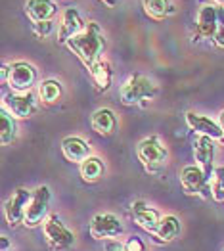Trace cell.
Returning a JSON list of instances; mask_svg holds the SVG:
<instances>
[{
    "mask_svg": "<svg viewBox=\"0 0 224 251\" xmlns=\"http://www.w3.org/2000/svg\"><path fill=\"white\" fill-rule=\"evenodd\" d=\"M54 25L52 21H41V23H33V33L37 39H46L50 33H52Z\"/></svg>",
    "mask_w": 224,
    "mask_h": 251,
    "instance_id": "obj_26",
    "label": "cell"
},
{
    "mask_svg": "<svg viewBox=\"0 0 224 251\" xmlns=\"http://www.w3.org/2000/svg\"><path fill=\"white\" fill-rule=\"evenodd\" d=\"M90 125H92V128H94L98 134L109 136V134H113L115 128H117V117H115V113H113L109 107H100V109H96V111L92 113Z\"/></svg>",
    "mask_w": 224,
    "mask_h": 251,
    "instance_id": "obj_18",
    "label": "cell"
},
{
    "mask_svg": "<svg viewBox=\"0 0 224 251\" xmlns=\"http://www.w3.org/2000/svg\"><path fill=\"white\" fill-rule=\"evenodd\" d=\"M103 171H105L103 161L100 157H96V155H90L86 161L81 163V176H82V180H86V182H96V180H100Z\"/></svg>",
    "mask_w": 224,
    "mask_h": 251,
    "instance_id": "obj_22",
    "label": "cell"
},
{
    "mask_svg": "<svg viewBox=\"0 0 224 251\" xmlns=\"http://www.w3.org/2000/svg\"><path fill=\"white\" fill-rule=\"evenodd\" d=\"M25 14L33 23L52 21V18L58 14V4L54 0H27Z\"/></svg>",
    "mask_w": 224,
    "mask_h": 251,
    "instance_id": "obj_17",
    "label": "cell"
},
{
    "mask_svg": "<svg viewBox=\"0 0 224 251\" xmlns=\"http://www.w3.org/2000/svg\"><path fill=\"white\" fill-rule=\"evenodd\" d=\"M223 251H224V250H223Z\"/></svg>",
    "mask_w": 224,
    "mask_h": 251,
    "instance_id": "obj_35",
    "label": "cell"
},
{
    "mask_svg": "<svg viewBox=\"0 0 224 251\" xmlns=\"http://www.w3.org/2000/svg\"><path fill=\"white\" fill-rule=\"evenodd\" d=\"M219 6L215 4H203L198 12L196 18V31H194V39L196 41H207V39H215L217 31H219Z\"/></svg>",
    "mask_w": 224,
    "mask_h": 251,
    "instance_id": "obj_10",
    "label": "cell"
},
{
    "mask_svg": "<svg viewBox=\"0 0 224 251\" xmlns=\"http://www.w3.org/2000/svg\"><path fill=\"white\" fill-rule=\"evenodd\" d=\"M86 67H92L98 60H102V52L105 48V35L98 21H86L84 29L75 35L65 44Z\"/></svg>",
    "mask_w": 224,
    "mask_h": 251,
    "instance_id": "obj_1",
    "label": "cell"
},
{
    "mask_svg": "<svg viewBox=\"0 0 224 251\" xmlns=\"http://www.w3.org/2000/svg\"><path fill=\"white\" fill-rule=\"evenodd\" d=\"M88 73H90V79L92 83L96 84V88L100 92H105L109 90L111 86V81H113V69H111V63L107 60H98L92 67H88Z\"/></svg>",
    "mask_w": 224,
    "mask_h": 251,
    "instance_id": "obj_19",
    "label": "cell"
},
{
    "mask_svg": "<svg viewBox=\"0 0 224 251\" xmlns=\"http://www.w3.org/2000/svg\"><path fill=\"white\" fill-rule=\"evenodd\" d=\"M136 153H138V159L142 161L146 171H149V173H157L167 163V148L159 136L144 138L136 148Z\"/></svg>",
    "mask_w": 224,
    "mask_h": 251,
    "instance_id": "obj_3",
    "label": "cell"
},
{
    "mask_svg": "<svg viewBox=\"0 0 224 251\" xmlns=\"http://www.w3.org/2000/svg\"><path fill=\"white\" fill-rule=\"evenodd\" d=\"M35 83H37V69H35V65H31V63L27 62L10 63L6 84L10 86L12 92H29Z\"/></svg>",
    "mask_w": 224,
    "mask_h": 251,
    "instance_id": "obj_7",
    "label": "cell"
},
{
    "mask_svg": "<svg viewBox=\"0 0 224 251\" xmlns=\"http://www.w3.org/2000/svg\"><path fill=\"white\" fill-rule=\"evenodd\" d=\"M63 94V88L61 83L56 79H46L39 84V98H41L44 104H54L58 102Z\"/></svg>",
    "mask_w": 224,
    "mask_h": 251,
    "instance_id": "obj_24",
    "label": "cell"
},
{
    "mask_svg": "<svg viewBox=\"0 0 224 251\" xmlns=\"http://www.w3.org/2000/svg\"><path fill=\"white\" fill-rule=\"evenodd\" d=\"M2 251H8V240L2 236Z\"/></svg>",
    "mask_w": 224,
    "mask_h": 251,
    "instance_id": "obj_32",
    "label": "cell"
},
{
    "mask_svg": "<svg viewBox=\"0 0 224 251\" xmlns=\"http://www.w3.org/2000/svg\"><path fill=\"white\" fill-rule=\"evenodd\" d=\"M84 21H82L81 14L77 8H67L63 14H61L60 21V33H58V41L61 44H67V41H71L75 35H79L82 29H84Z\"/></svg>",
    "mask_w": 224,
    "mask_h": 251,
    "instance_id": "obj_14",
    "label": "cell"
},
{
    "mask_svg": "<svg viewBox=\"0 0 224 251\" xmlns=\"http://www.w3.org/2000/svg\"><path fill=\"white\" fill-rule=\"evenodd\" d=\"M157 92L155 83L146 77V75H130L124 83H123L119 96L124 105H138V104H148Z\"/></svg>",
    "mask_w": 224,
    "mask_h": 251,
    "instance_id": "obj_2",
    "label": "cell"
},
{
    "mask_svg": "<svg viewBox=\"0 0 224 251\" xmlns=\"http://www.w3.org/2000/svg\"><path fill=\"white\" fill-rule=\"evenodd\" d=\"M0 142L6 146V144H12L18 136V125H16V117L10 115L4 107H2V113H0Z\"/></svg>",
    "mask_w": 224,
    "mask_h": 251,
    "instance_id": "obj_23",
    "label": "cell"
},
{
    "mask_svg": "<svg viewBox=\"0 0 224 251\" xmlns=\"http://www.w3.org/2000/svg\"><path fill=\"white\" fill-rule=\"evenodd\" d=\"M217 12H219V25L224 27V6H219Z\"/></svg>",
    "mask_w": 224,
    "mask_h": 251,
    "instance_id": "obj_30",
    "label": "cell"
},
{
    "mask_svg": "<svg viewBox=\"0 0 224 251\" xmlns=\"http://www.w3.org/2000/svg\"><path fill=\"white\" fill-rule=\"evenodd\" d=\"M42 234H44V240H46L48 248L54 251H65L75 244L73 232H69L65 228V225L60 221L58 215H50V217L44 221V225H42Z\"/></svg>",
    "mask_w": 224,
    "mask_h": 251,
    "instance_id": "obj_4",
    "label": "cell"
},
{
    "mask_svg": "<svg viewBox=\"0 0 224 251\" xmlns=\"http://www.w3.org/2000/svg\"><path fill=\"white\" fill-rule=\"evenodd\" d=\"M186 123L188 126L196 132V134H203V136H209L213 140H224V132L219 123L211 121L209 117L205 115H199L196 111H188L186 113Z\"/></svg>",
    "mask_w": 224,
    "mask_h": 251,
    "instance_id": "obj_13",
    "label": "cell"
},
{
    "mask_svg": "<svg viewBox=\"0 0 224 251\" xmlns=\"http://www.w3.org/2000/svg\"><path fill=\"white\" fill-rule=\"evenodd\" d=\"M194 157L198 167L203 171L205 175L211 178L213 175V159H215V140L203 136V134H196L194 138Z\"/></svg>",
    "mask_w": 224,
    "mask_h": 251,
    "instance_id": "obj_12",
    "label": "cell"
},
{
    "mask_svg": "<svg viewBox=\"0 0 224 251\" xmlns=\"http://www.w3.org/2000/svg\"><path fill=\"white\" fill-rule=\"evenodd\" d=\"M142 8L146 16L153 20H165L174 14V4L171 0H142Z\"/></svg>",
    "mask_w": 224,
    "mask_h": 251,
    "instance_id": "obj_20",
    "label": "cell"
},
{
    "mask_svg": "<svg viewBox=\"0 0 224 251\" xmlns=\"http://www.w3.org/2000/svg\"><path fill=\"white\" fill-rule=\"evenodd\" d=\"M2 107L14 115L16 119H27L31 115H35L37 111V96L29 90V92H10L4 96L2 100Z\"/></svg>",
    "mask_w": 224,
    "mask_h": 251,
    "instance_id": "obj_5",
    "label": "cell"
},
{
    "mask_svg": "<svg viewBox=\"0 0 224 251\" xmlns=\"http://www.w3.org/2000/svg\"><path fill=\"white\" fill-rule=\"evenodd\" d=\"M124 248H126V251H146L142 240H140L138 236H130V238L124 242Z\"/></svg>",
    "mask_w": 224,
    "mask_h": 251,
    "instance_id": "obj_27",
    "label": "cell"
},
{
    "mask_svg": "<svg viewBox=\"0 0 224 251\" xmlns=\"http://www.w3.org/2000/svg\"><path fill=\"white\" fill-rule=\"evenodd\" d=\"M61 153L71 163H82L92 155V150L88 146V142L79 136H67L61 142Z\"/></svg>",
    "mask_w": 224,
    "mask_h": 251,
    "instance_id": "obj_16",
    "label": "cell"
},
{
    "mask_svg": "<svg viewBox=\"0 0 224 251\" xmlns=\"http://www.w3.org/2000/svg\"><path fill=\"white\" fill-rule=\"evenodd\" d=\"M123 232L121 221L111 213H100L90 223V236L94 240H109L117 238Z\"/></svg>",
    "mask_w": 224,
    "mask_h": 251,
    "instance_id": "obj_11",
    "label": "cell"
},
{
    "mask_svg": "<svg viewBox=\"0 0 224 251\" xmlns=\"http://www.w3.org/2000/svg\"><path fill=\"white\" fill-rule=\"evenodd\" d=\"M130 213H132L136 225L142 226L144 230H148V232H155L157 226H159V223H161L159 213L153 209V207H149L142 200H138V201H134V203L130 205Z\"/></svg>",
    "mask_w": 224,
    "mask_h": 251,
    "instance_id": "obj_15",
    "label": "cell"
},
{
    "mask_svg": "<svg viewBox=\"0 0 224 251\" xmlns=\"http://www.w3.org/2000/svg\"><path fill=\"white\" fill-rule=\"evenodd\" d=\"M211 196L215 201H224V167H217L211 175Z\"/></svg>",
    "mask_w": 224,
    "mask_h": 251,
    "instance_id": "obj_25",
    "label": "cell"
},
{
    "mask_svg": "<svg viewBox=\"0 0 224 251\" xmlns=\"http://www.w3.org/2000/svg\"><path fill=\"white\" fill-rule=\"evenodd\" d=\"M213 41H215V44H217V46L224 48V27H221V25H219V31H217V35H215V39H213Z\"/></svg>",
    "mask_w": 224,
    "mask_h": 251,
    "instance_id": "obj_29",
    "label": "cell"
},
{
    "mask_svg": "<svg viewBox=\"0 0 224 251\" xmlns=\"http://www.w3.org/2000/svg\"><path fill=\"white\" fill-rule=\"evenodd\" d=\"M219 125H221V128H223L224 132V111H221V115H219Z\"/></svg>",
    "mask_w": 224,
    "mask_h": 251,
    "instance_id": "obj_31",
    "label": "cell"
},
{
    "mask_svg": "<svg viewBox=\"0 0 224 251\" xmlns=\"http://www.w3.org/2000/svg\"><path fill=\"white\" fill-rule=\"evenodd\" d=\"M31 198H33L31 190L16 188L12 192V196L6 200V203H4V217H6V223L10 226H18L20 223H25V215H27V207H29Z\"/></svg>",
    "mask_w": 224,
    "mask_h": 251,
    "instance_id": "obj_6",
    "label": "cell"
},
{
    "mask_svg": "<svg viewBox=\"0 0 224 251\" xmlns=\"http://www.w3.org/2000/svg\"><path fill=\"white\" fill-rule=\"evenodd\" d=\"M105 251H126V248H124V244L117 242V240H109V242H105Z\"/></svg>",
    "mask_w": 224,
    "mask_h": 251,
    "instance_id": "obj_28",
    "label": "cell"
},
{
    "mask_svg": "<svg viewBox=\"0 0 224 251\" xmlns=\"http://www.w3.org/2000/svg\"><path fill=\"white\" fill-rule=\"evenodd\" d=\"M224 0H209V4H215V6H221Z\"/></svg>",
    "mask_w": 224,
    "mask_h": 251,
    "instance_id": "obj_33",
    "label": "cell"
},
{
    "mask_svg": "<svg viewBox=\"0 0 224 251\" xmlns=\"http://www.w3.org/2000/svg\"><path fill=\"white\" fill-rule=\"evenodd\" d=\"M180 184L186 194L190 196H211V178L205 175L198 165H186L180 171Z\"/></svg>",
    "mask_w": 224,
    "mask_h": 251,
    "instance_id": "obj_8",
    "label": "cell"
},
{
    "mask_svg": "<svg viewBox=\"0 0 224 251\" xmlns=\"http://www.w3.org/2000/svg\"><path fill=\"white\" fill-rule=\"evenodd\" d=\"M102 2H105L107 6H115V2H117V0H102Z\"/></svg>",
    "mask_w": 224,
    "mask_h": 251,
    "instance_id": "obj_34",
    "label": "cell"
},
{
    "mask_svg": "<svg viewBox=\"0 0 224 251\" xmlns=\"http://www.w3.org/2000/svg\"><path fill=\"white\" fill-rule=\"evenodd\" d=\"M50 188L48 186H39L37 190H33V198L29 201V207H27V215H25V226L29 228H35L39 226L46 213H48V207H50Z\"/></svg>",
    "mask_w": 224,
    "mask_h": 251,
    "instance_id": "obj_9",
    "label": "cell"
},
{
    "mask_svg": "<svg viewBox=\"0 0 224 251\" xmlns=\"http://www.w3.org/2000/svg\"><path fill=\"white\" fill-rule=\"evenodd\" d=\"M153 234H155V238L159 242H173L180 234V221L174 215H167V217L161 219L157 230L153 232Z\"/></svg>",
    "mask_w": 224,
    "mask_h": 251,
    "instance_id": "obj_21",
    "label": "cell"
}]
</instances>
